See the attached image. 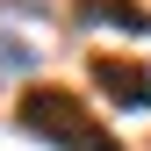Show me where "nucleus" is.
<instances>
[{
  "label": "nucleus",
  "mask_w": 151,
  "mask_h": 151,
  "mask_svg": "<svg viewBox=\"0 0 151 151\" xmlns=\"http://www.w3.org/2000/svg\"><path fill=\"white\" fill-rule=\"evenodd\" d=\"M93 86L115 108H151V72L129 65V58H93Z\"/></svg>",
  "instance_id": "obj_2"
},
{
  "label": "nucleus",
  "mask_w": 151,
  "mask_h": 151,
  "mask_svg": "<svg viewBox=\"0 0 151 151\" xmlns=\"http://www.w3.org/2000/svg\"><path fill=\"white\" fill-rule=\"evenodd\" d=\"M14 115H22V129L50 137L58 151H122L101 122H93V108L79 101V93H65V86H29Z\"/></svg>",
  "instance_id": "obj_1"
},
{
  "label": "nucleus",
  "mask_w": 151,
  "mask_h": 151,
  "mask_svg": "<svg viewBox=\"0 0 151 151\" xmlns=\"http://www.w3.org/2000/svg\"><path fill=\"white\" fill-rule=\"evenodd\" d=\"M79 22H101V29H122V36H151V14L137 0H72Z\"/></svg>",
  "instance_id": "obj_3"
},
{
  "label": "nucleus",
  "mask_w": 151,
  "mask_h": 151,
  "mask_svg": "<svg viewBox=\"0 0 151 151\" xmlns=\"http://www.w3.org/2000/svg\"><path fill=\"white\" fill-rule=\"evenodd\" d=\"M0 7H7V0H0Z\"/></svg>",
  "instance_id": "obj_4"
}]
</instances>
